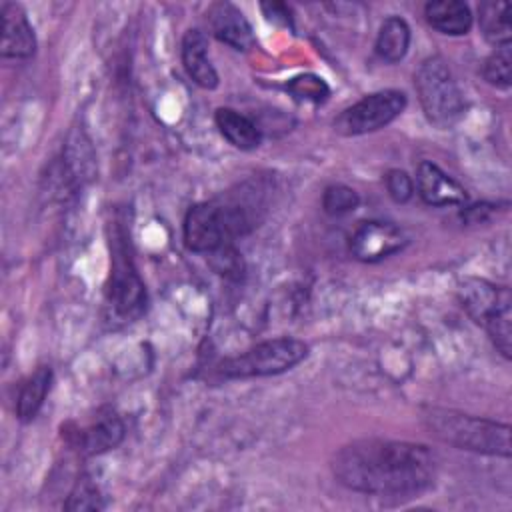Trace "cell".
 <instances>
[{"label":"cell","mask_w":512,"mask_h":512,"mask_svg":"<svg viewBox=\"0 0 512 512\" xmlns=\"http://www.w3.org/2000/svg\"><path fill=\"white\" fill-rule=\"evenodd\" d=\"M332 472L354 492L402 500L434 484L436 458L424 444L362 438L334 454Z\"/></svg>","instance_id":"6da1fadb"},{"label":"cell","mask_w":512,"mask_h":512,"mask_svg":"<svg viewBox=\"0 0 512 512\" xmlns=\"http://www.w3.org/2000/svg\"><path fill=\"white\" fill-rule=\"evenodd\" d=\"M256 202L246 192L194 204L184 218V244L192 252L212 254L230 246L236 236L246 234L256 224Z\"/></svg>","instance_id":"7a4b0ae2"},{"label":"cell","mask_w":512,"mask_h":512,"mask_svg":"<svg viewBox=\"0 0 512 512\" xmlns=\"http://www.w3.org/2000/svg\"><path fill=\"white\" fill-rule=\"evenodd\" d=\"M422 422L438 440L478 454L510 456V426L448 408H426Z\"/></svg>","instance_id":"3957f363"},{"label":"cell","mask_w":512,"mask_h":512,"mask_svg":"<svg viewBox=\"0 0 512 512\" xmlns=\"http://www.w3.org/2000/svg\"><path fill=\"white\" fill-rule=\"evenodd\" d=\"M458 296L474 322L482 324L504 358L512 352V298L506 286H494L482 278H466Z\"/></svg>","instance_id":"277c9868"},{"label":"cell","mask_w":512,"mask_h":512,"mask_svg":"<svg viewBox=\"0 0 512 512\" xmlns=\"http://www.w3.org/2000/svg\"><path fill=\"white\" fill-rule=\"evenodd\" d=\"M414 86L428 120L436 126L448 128L464 112L462 92L444 58H426L414 74Z\"/></svg>","instance_id":"5b68a950"},{"label":"cell","mask_w":512,"mask_h":512,"mask_svg":"<svg viewBox=\"0 0 512 512\" xmlns=\"http://www.w3.org/2000/svg\"><path fill=\"white\" fill-rule=\"evenodd\" d=\"M308 356V346L298 338H272L246 352L220 362L218 372L224 378H254L282 374Z\"/></svg>","instance_id":"8992f818"},{"label":"cell","mask_w":512,"mask_h":512,"mask_svg":"<svg viewBox=\"0 0 512 512\" xmlns=\"http://www.w3.org/2000/svg\"><path fill=\"white\" fill-rule=\"evenodd\" d=\"M110 282H108V300L118 316L134 318L144 310L146 290L140 280L130 250L126 242V232L120 226H114L110 232Z\"/></svg>","instance_id":"52a82bcc"},{"label":"cell","mask_w":512,"mask_h":512,"mask_svg":"<svg viewBox=\"0 0 512 512\" xmlns=\"http://www.w3.org/2000/svg\"><path fill=\"white\" fill-rule=\"evenodd\" d=\"M404 106L406 96L398 90H380L368 94L334 120V130L342 136H360L380 130L400 116Z\"/></svg>","instance_id":"ba28073f"},{"label":"cell","mask_w":512,"mask_h":512,"mask_svg":"<svg viewBox=\"0 0 512 512\" xmlns=\"http://www.w3.org/2000/svg\"><path fill=\"white\" fill-rule=\"evenodd\" d=\"M406 240L404 230L390 222H364L350 238V252L362 262H378L402 250Z\"/></svg>","instance_id":"9c48e42d"},{"label":"cell","mask_w":512,"mask_h":512,"mask_svg":"<svg viewBox=\"0 0 512 512\" xmlns=\"http://www.w3.org/2000/svg\"><path fill=\"white\" fill-rule=\"evenodd\" d=\"M124 438V424L120 416L106 408L100 410L92 422H88L84 428H78L76 432L70 434L72 444L82 452V454H102L112 448H116Z\"/></svg>","instance_id":"30bf717a"},{"label":"cell","mask_w":512,"mask_h":512,"mask_svg":"<svg viewBox=\"0 0 512 512\" xmlns=\"http://www.w3.org/2000/svg\"><path fill=\"white\" fill-rule=\"evenodd\" d=\"M208 26L212 34L234 50H250L256 44L254 32L244 14L230 2H216L208 8Z\"/></svg>","instance_id":"8fae6325"},{"label":"cell","mask_w":512,"mask_h":512,"mask_svg":"<svg viewBox=\"0 0 512 512\" xmlns=\"http://www.w3.org/2000/svg\"><path fill=\"white\" fill-rule=\"evenodd\" d=\"M0 14H2V40H0L2 58H16V60L30 58L36 50V38L22 6L14 2H4Z\"/></svg>","instance_id":"7c38bea8"},{"label":"cell","mask_w":512,"mask_h":512,"mask_svg":"<svg viewBox=\"0 0 512 512\" xmlns=\"http://www.w3.org/2000/svg\"><path fill=\"white\" fill-rule=\"evenodd\" d=\"M416 188L430 206H460L468 200L466 190L432 162H420L416 170Z\"/></svg>","instance_id":"4fadbf2b"},{"label":"cell","mask_w":512,"mask_h":512,"mask_svg":"<svg viewBox=\"0 0 512 512\" xmlns=\"http://www.w3.org/2000/svg\"><path fill=\"white\" fill-rule=\"evenodd\" d=\"M182 64L188 76L202 88L218 86V74L208 58V42L200 30H188L182 38Z\"/></svg>","instance_id":"5bb4252c"},{"label":"cell","mask_w":512,"mask_h":512,"mask_svg":"<svg viewBox=\"0 0 512 512\" xmlns=\"http://www.w3.org/2000/svg\"><path fill=\"white\" fill-rule=\"evenodd\" d=\"M424 16L428 24L448 36L466 34L472 26L470 8L458 0H434L424 6Z\"/></svg>","instance_id":"9a60e30c"},{"label":"cell","mask_w":512,"mask_h":512,"mask_svg":"<svg viewBox=\"0 0 512 512\" xmlns=\"http://www.w3.org/2000/svg\"><path fill=\"white\" fill-rule=\"evenodd\" d=\"M216 126L220 130V134L234 146L240 150H254L260 140V128L246 118L244 114L232 110V108H218L214 114Z\"/></svg>","instance_id":"2e32d148"},{"label":"cell","mask_w":512,"mask_h":512,"mask_svg":"<svg viewBox=\"0 0 512 512\" xmlns=\"http://www.w3.org/2000/svg\"><path fill=\"white\" fill-rule=\"evenodd\" d=\"M52 382V370L48 366L36 368L20 386L18 398H16V416L22 422H30L38 410L44 404V398L50 390Z\"/></svg>","instance_id":"e0dca14e"},{"label":"cell","mask_w":512,"mask_h":512,"mask_svg":"<svg viewBox=\"0 0 512 512\" xmlns=\"http://www.w3.org/2000/svg\"><path fill=\"white\" fill-rule=\"evenodd\" d=\"M480 30L484 38L498 46H508L512 38V24H510V4L502 0H488L482 2L478 8Z\"/></svg>","instance_id":"ac0fdd59"},{"label":"cell","mask_w":512,"mask_h":512,"mask_svg":"<svg viewBox=\"0 0 512 512\" xmlns=\"http://www.w3.org/2000/svg\"><path fill=\"white\" fill-rule=\"evenodd\" d=\"M408 46H410L408 24L398 16L386 18L376 36V54L386 62H398L406 56Z\"/></svg>","instance_id":"d6986e66"},{"label":"cell","mask_w":512,"mask_h":512,"mask_svg":"<svg viewBox=\"0 0 512 512\" xmlns=\"http://www.w3.org/2000/svg\"><path fill=\"white\" fill-rule=\"evenodd\" d=\"M482 74L486 82L496 88H510L512 84V50L508 46H498L484 62Z\"/></svg>","instance_id":"ffe728a7"},{"label":"cell","mask_w":512,"mask_h":512,"mask_svg":"<svg viewBox=\"0 0 512 512\" xmlns=\"http://www.w3.org/2000/svg\"><path fill=\"white\" fill-rule=\"evenodd\" d=\"M358 204H360V198H358L356 190H352L350 186H344V184L328 186L322 196V206L330 216L348 214V212L356 210Z\"/></svg>","instance_id":"44dd1931"},{"label":"cell","mask_w":512,"mask_h":512,"mask_svg":"<svg viewBox=\"0 0 512 512\" xmlns=\"http://www.w3.org/2000/svg\"><path fill=\"white\" fill-rule=\"evenodd\" d=\"M288 92L302 102H324L330 94L326 82L314 74H302L288 82Z\"/></svg>","instance_id":"7402d4cb"},{"label":"cell","mask_w":512,"mask_h":512,"mask_svg":"<svg viewBox=\"0 0 512 512\" xmlns=\"http://www.w3.org/2000/svg\"><path fill=\"white\" fill-rule=\"evenodd\" d=\"M102 504V496L98 492V488L94 486V482L86 476L78 478V482L74 484L68 502L64 504L66 510H100Z\"/></svg>","instance_id":"603a6c76"},{"label":"cell","mask_w":512,"mask_h":512,"mask_svg":"<svg viewBox=\"0 0 512 512\" xmlns=\"http://www.w3.org/2000/svg\"><path fill=\"white\" fill-rule=\"evenodd\" d=\"M386 190L394 202H408L414 194V182L404 170H390L384 178Z\"/></svg>","instance_id":"cb8c5ba5"},{"label":"cell","mask_w":512,"mask_h":512,"mask_svg":"<svg viewBox=\"0 0 512 512\" xmlns=\"http://www.w3.org/2000/svg\"><path fill=\"white\" fill-rule=\"evenodd\" d=\"M262 10L266 12V16L268 18H272V20H278V18H282L284 20V24H288L290 22V12H288V8L284 6V4H278V2H272V4H262Z\"/></svg>","instance_id":"d4e9b609"}]
</instances>
